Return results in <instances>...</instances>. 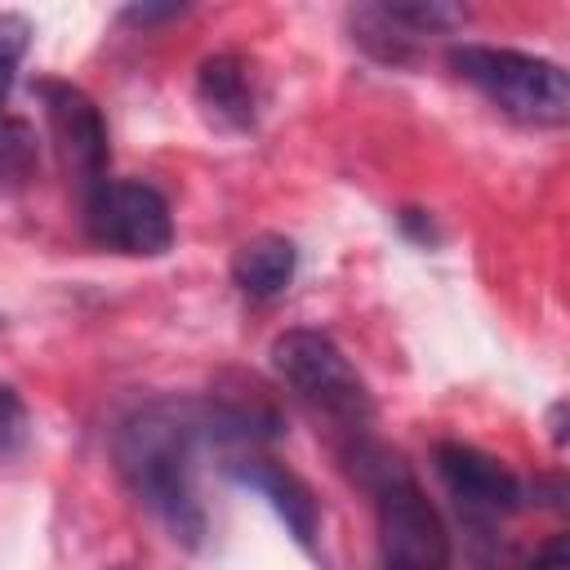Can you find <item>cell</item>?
Returning a JSON list of instances; mask_svg holds the SVG:
<instances>
[{
	"instance_id": "1",
	"label": "cell",
	"mask_w": 570,
	"mask_h": 570,
	"mask_svg": "<svg viewBox=\"0 0 570 570\" xmlns=\"http://www.w3.org/2000/svg\"><path fill=\"white\" fill-rule=\"evenodd\" d=\"M200 441H214V405L178 396L147 401L116 428V468L129 494L183 543H200L205 534V512L196 503Z\"/></svg>"
},
{
	"instance_id": "2",
	"label": "cell",
	"mask_w": 570,
	"mask_h": 570,
	"mask_svg": "<svg viewBox=\"0 0 570 570\" xmlns=\"http://www.w3.org/2000/svg\"><path fill=\"white\" fill-rule=\"evenodd\" d=\"M356 476L374 494L379 570H450V530L401 454L361 441L352 450Z\"/></svg>"
},
{
	"instance_id": "3",
	"label": "cell",
	"mask_w": 570,
	"mask_h": 570,
	"mask_svg": "<svg viewBox=\"0 0 570 570\" xmlns=\"http://www.w3.org/2000/svg\"><path fill=\"white\" fill-rule=\"evenodd\" d=\"M445 58L459 80H468L476 94H485L503 116L521 125L561 129L570 120V80L557 62L494 45H454Z\"/></svg>"
},
{
	"instance_id": "4",
	"label": "cell",
	"mask_w": 570,
	"mask_h": 570,
	"mask_svg": "<svg viewBox=\"0 0 570 570\" xmlns=\"http://www.w3.org/2000/svg\"><path fill=\"white\" fill-rule=\"evenodd\" d=\"M276 374L325 419H334L347 432H361L374 419V396L356 365L338 352V343L321 330H285L272 343Z\"/></svg>"
},
{
	"instance_id": "5",
	"label": "cell",
	"mask_w": 570,
	"mask_h": 570,
	"mask_svg": "<svg viewBox=\"0 0 570 570\" xmlns=\"http://www.w3.org/2000/svg\"><path fill=\"white\" fill-rule=\"evenodd\" d=\"M85 232L102 249L156 258L174 245V214L151 183L102 178L85 191Z\"/></svg>"
},
{
	"instance_id": "6",
	"label": "cell",
	"mask_w": 570,
	"mask_h": 570,
	"mask_svg": "<svg viewBox=\"0 0 570 570\" xmlns=\"http://www.w3.org/2000/svg\"><path fill=\"white\" fill-rule=\"evenodd\" d=\"M36 98H40V111H45L58 165L85 191L98 187L107 178V156H111L98 102L80 85H71V80H36Z\"/></svg>"
},
{
	"instance_id": "7",
	"label": "cell",
	"mask_w": 570,
	"mask_h": 570,
	"mask_svg": "<svg viewBox=\"0 0 570 570\" xmlns=\"http://www.w3.org/2000/svg\"><path fill=\"white\" fill-rule=\"evenodd\" d=\"M432 463H436L441 485L450 490V499L468 517L494 521V517H508V512L521 508V481L494 454H485L476 445H463V441H441Z\"/></svg>"
},
{
	"instance_id": "8",
	"label": "cell",
	"mask_w": 570,
	"mask_h": 570,
	"mask_svg": "<svg viewBox=\"0 0 570 570\" xmlns=\"http://www.w3.org/2000/svg\"><path fill=\"white\" fill-rule=\"evenodd\" d=\"M463 22L454 4H361L352 9V40L379 62H410L414 49L432 36H445Z\"/></svg>"
},
{
	"instance_id": "9",
	"label": "cell",
	"mask_w": 570,
	"mask_h": 570,
	"mask_svg": "<svg viewBox=\"0 0 570 570\" xmlns=\"http://www.w3.org/2000/svg\"><path fill=\"white\" fill-rule=\"evenodd\" d=\"M227 476L249 485L254 494H263L272 503V512L285 521V530L307 548L316 539V525H321V512H316V499L312 490L303 485V476H294L285 463L258 454V450H240L232 463H227Z\"/></svg>"
},
{
	"instance_id": "10",
	"label": "cell",
	"mask_w": 570,
	"mask_h": 570,
	"mask_svg": "<svg viewBox=\"0 0 570 570\" xmlns=\"http://www.w3.org/2000/svg\"><path fill=\"white\" fill-rule=\"evenodd\" d=\"M196 98L227 129L254 125V80L240 53H209L196 71Z\"/></svg>"
},
{
	"instance_id": "11",
	"label": "cell",
	"mask_w": 570,
	"mask_h": 570,
	"mask_svg": "<svg viewBox=\"0 0 570 570\" xmlns=\"http://www.w3.org/2000/svg\"><path fill=\"white\" fill-rule=\"evenodd\" d=\"M294 263H298V249L289 236H276V232H263L254 240H245L236 254H232V285L245 294V298H276L289 281H294Z\"/></svg>"
},
{
	"instance_id": "12",
	"label": "cell",
	"mask_w": 570,
	"mask_h": 570,
	"mask_svg": "<svg viewBox=\"0 0 570 570\" xmlns=\"http://www.w3.org/2000/svg\"><path fill=\"white\" fill-rule=\"evenodd\" d=\"M31 45V22L22 13H0V120H4V98L13 89L18 62L27 58Z\"/></svg>"
},
{
	"instance_id": "13",
	"label": "cell",
	"mask_w": 570,
	"mask_h": 570,
	"mask_svg": "<svg viewBox=\"0 0 570 570\" xmlns=\"http://www.w3.org/2000/svg\"><path fill=\"white\" fill-rule=\"evenodd\" d=\"M27 432H31V419H27V405H22V396H18L9 383H0V454H13V450H22Z\"/></svg>"
},
{
	"instance_id": "14",
	"label": "cell",
	"mask_w": 570,
	"mask_h": 570,
	"mask_svg": "<svg viewBox=\"0 0 570 570\" xmlns=\"http://www.w3.org/2000/svg\"><path fill=\"white\" fill-rule=\"evenodd\" d=\"M525 570H570V548H566V534H552L530 561Z\"/></svg>"
},
{
	"instance_id": "15",
	"label": "cell",
	"mask_w": 570,
	"mask_h": 570,
	"mask_svg": "<svg viewBox=\"0 0 570 570\" xmlns=\"http://www.w3.org/2000/svg\"><path fill=\"white\" fill-rule=\"evenodd\" d=\"M174 13H183V9L178 4H165V9H125L129 22H156V18H174Z\"/></svg>"
}]
</instances>
